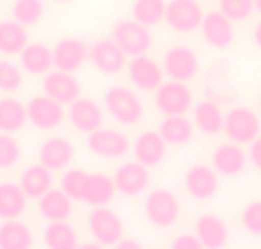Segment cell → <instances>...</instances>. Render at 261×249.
I'll return each mask as SVG.
<instances>
[{
	"label": "cell",
	"mask_w": 261,
	"mask_h": 249,
	"mask_svg": "<svg viewBox=\"0 0 261 249\" xmlns=\"http://www.w3.org/2000/svg\"><path fill=\"white\" fill-rule=\"evenodd\" d=\"M87 229L92 240L101 242L103 247H115L124 238V220L119 213L106 206H94L87 215Z\"/></svg>",
	"instance_id": "6da1fadb"
},
{
	"label": "cell",
	"mask_w": 261,
	"mask_h": 249,
	"mask_svg": "<svg viewBox=\"0 0 261 249\" xmlns=\"http://www.w3.org/2000/svg\"><path fill=\"white\" fill-rule=\"evenodd\" d=\"M103 105H106V112L110 114L113 119H117L119 123H138L142 119V101L138 99L133 89L128 87H110L106 89L103 94Z\"/></svg>",
	"instance_id": "7a4b0ae2"
},
{
	"label": "cell",
	"mask_w": 261,
	"mask_h": 249,
	"mask_svg": "<svg viewBox=\"0 0 261 249\" xmlns=\"http://www.w3.org/2000/svg\"><path fill=\"white\" fill-rule=\"evenodd\" d=\"M225 135L236 144L250 146L261 135V121L257 112L250 108H243V105L231 108L225 114Z\"/></svg>",
	"instance_id": "3957f363"
},
{
	"label": "cell",
	"mask_w": 261,
	"mask_h": 249,
	"mask_svg": "<svg viewBox=\"0 0 261 249\" xmlns=\"http://www.w3.org/2000/svg\"><path fill=\"white\" fill-rule=\"evenodd\" d=\"M153 105L161 114L174 117V114H186L193 108V91L186 82L179 80H165L156 91H153Z\"/></svg>",
	"instance_id": "277c9868"
},
{
	"label": "cell",
	"mask_w": 261,
	"mask_h": 249,
	"mask_svg": "<svg viewBox=\"0 0 261 249\" xmlns=\"http://www.w3.org/2000/svg\"><path fill=\"white\" fill-rule=\"evenodd\" d=\"M144 217L161 229H170L179 220V199L170 190H151L144 197Z\"/></svg>",
	"instance_id": "5b68a950"
},
{
	"label": "cell",
	"mask_w": 261,
	"mask_h": 249,
	"mask_svg": "<svg viewBox=\"0 0 261 249\" xmlns=\"http://www.w3.org/2000/svg\"><path fill=\"white\" fill-rule=\"evenodd\" d=\"M163 71L170 80L188 82L197 76L199 71V59L197 53L188 46H172L163 55Z\"/></svg>",
	"instance_id": "8992f818"
},
{
	"label": "cell",
	"mask_w": 261,
	"mask_h": 249,
	"mask_svg": "<svg viewBox=\"0 0 261 249\" xmlns=\"http://www.w3.org/2000/svg\"><path fill=\"white\" fill-rule=\"evenodd\" d=\"M113 39L122 46L128 57L147 55V50L151 48V32H149V25H142V23L135 21V18L119 21L113 30Z\"/></svg>",
	"instance_id": "52a82bcc"
},
{
	"label": "cell",
	"mask_w": 261,
	"mask_h": 249,
	"mask_svg": "<svg viewBox=\"0 0 261 249\" xmlns=\"http://www.w3.org/2000/svg\"><path fill=\"white\" fill-rule=\"evenodd\" d=\"M64 117H67L64 105L60 101L50 99L48 94L32 96L28 101V119L39 131H53V128H58L64 121Z\"/></svg>",
	"instance_id": "ba28073f"
},
{
	"label": "cell",
	"mask_w": 261,
	"mask_h": 249,
	"mask_svg": "<svg viewBox=\"0 0 261 249\" xmlns=\"http://www.w3.org/2000/svg\"><path fill=\"white\" fill-rule=\"evenodd\" d=\"M85 144L99 158H122L133 149L128 137L122 131H115V128H99V131L90 133Z\"/></svg>",
	"instance_id": "9c48e42d"
},
{
	"label": "cell",
	"mask_w": 261,
	"mask_h": 249,
	"mask_svg": "<svg viewBox=\"0 0 261 249\" xmlns=\"http://www.w3.org/2000/svg\"><path fill=\"white\" fill-rule=\"evenodd\" d=\"M128 55L115 39H99L90 46V62L106 76H115L128 64Z\"/></svg>",
	"instance_id": "30bf717a"
},
{
	"label": "cell",
	"mask_w": 261,
	"mask_h": 249,
	"mask_svg": "<svg viewBox=\"0 0 261 249\" xmlns=\"http://www.w3.org/2000/svg\"><path fill=\"white\" fill-rule=\"evenodd\" d=\"M126 71H128L130 82L142 91H156L165 82L163 80L165 78L163 67L156 59L149 57V55H135V57H130V62L126 64Z\"/></svg>",
	"instance_id": "8fae6325"
},
{
	"label": "cell",
	"mask_w": 261,
	"mask_h": 249,
	"mask_svg": "<svg viewBox=\"0 0 261 249\" xmlns=\"http://www.w3.org/2000/svg\"><path fill=\"white\" fill-rule=\"evenodd\" d=\"M165 21L176 32H193L197 27H202L204 12L197 0H170Z\"/></svg>",
	"instance_id": "7c38bea8"
},
{
	"label": "cell",
	"mask_w": 261,
	"mask_h": 249,
	"mask_svg": "<svg viewBox=\"0 0 261 249\" xmlns=\"http://www.w3.org/2000/svg\"><path fill=\"white\" fill-rule=\"evenodd\" d=\"M41 89L62 105H71L76 99H81V82L73 78L71 71H62V69L46 73L41 78Z\"/></svg>",
	"instance_id": "4fadbf2b"
},
{
	"label": "cell",
	"mask_w": 261,
	"mask_h": 249,
	"mask_svg": "<svg viewBox=\"0 0 261 249\" xmlns=\"http://www.w3.org/2000/svg\"><path fill=\"white\" fill-rule=\"evenodd\" d=\"M67 117H69V121H71V126L76 128V131L85 133V135L103 128V108H101L94 99H83V96L76 99L69 105Z\"/></svg>",
	"instance_id": "5bb4252c"
},
{
	"label": "cell",
	"mask_w": 261,
	"mask_h": 249,
	"mask_svg": "<svg viewBox=\"0 0 261 249\" xmlns=\"http://www.w3.org/2000/svg\"><path fill=\"white\" fill-rule=\"evenodd\" d=\"M115 185H117V192L124 197H135L142 190H147L149 185V167L142 165L140 160H128V163H122L117 169H115Z\"/></svg>",
	"instance_id": "9a60e30c"
},
{
	"label": "cell",
	"mask_w": 261,
	"mask_h": 249,
	"mask_svg": "<svg viewBox=\"0 0 261 249\" xmlns=\"http://www.w3.org/2000/svg\"><path fill=\"white\" fill-rule=\"evenodd\" d=\"M53 59H55V69L73 73L90 59V48L78 37H64L53 46Z\"/></svg>",
	"instance_id": "2e32d148"
},
{
	"label": "cell",
	"mask_w": 261,
	"mask_h": 249,
	"mask_svg": "<svg viewBox=\"0 0 261 249\" xmlns=\"http://www.w3.org/2000/svg\"><path fill=\"white\" fill-rule=\"evenodd\" d=\"M184 188L199 201L211 199L218 192V172L213 165H193L184 176Z\"/></svg>",
	"instance_id": "e0dca14e"
},
{
	"label": "cell",
	"mask_w": 261,
	"mask_h": 249,
	"mask_svg": "<svg viewBox=\"0 0 261 249\" xmlns=\"http://www.w3.org/2000/svg\"><path fill=\"white\" fill-rule=\"evenodd\" d=\"M199 30H202L204 41H206L208 46H213V48H227V46L234 44V37H236L234 21L227 18L220 9L204 14V21H202Z\"/></svg>",
	"instance_id": "ac0fdd59"
},
{
	"label": "cell",
	"mask_w": 261,
	"mask_h": 249,
	"mask_svg": "<svg viewBox=\"0 0 261 249\" xmlns=\"http://www.w3.org/2000/svg\"><path fill=\"white\" fill-rule=\"evenodd\" d=\"M248 151H243V146L236 142H227L220 144L216 151L211 153V165L216 167L218 174L222 176H239L248 165Z\"/></svg>",
	"instance_id": "d6986e66"
},
{
	"label": "cell",
	"mask_w": 261,
	"mask_h": 249,
	"mask_svg": "<svg viewBox=\"0 0 261 249\" xmlns=\"http://www.w3.org/2000/svg\"><path fill=\"white\" fill-rule=\"evenodd\" d=\"M37 155L44 167H48L50 172H60V169H67L73 160V146L67 137H48L41 142Z\"/></svg>",
	"instance_id": "ffe728a7"
},
{
	"label": "cell",
	"mask_w": 261,
	"mask_h": 249,
	"mask_svg": "<svg viewBox=\"0 0 261 249\" xmlns=\"http://www.w3.org/2000/svg\"><path fill=\"white\" fill-rule=\"evenodd\" d=\"M167 142L158 131H144L133 140V155L147 167H156L165 158Z\"/></svg>",
	"instance_id": "44dd1931"
},
{
	"label": "cell",
	"mask_w": 261,
	"mask_h": 249,
	"mask_svg": "<svg viewBox=\"0 0 261 249\" xmlns=\"http://www.w3.org/2000/svg\"><path fill=\"white\" fill-rule=\"evenodd\" d=\"M195 236L206 249H222L229 240L225 220L218 215H199L195 222Z\"/></svg>",
	"instance_id": "7402d4cb"
},
{
	"label": "cell",
	"mask_w": 261,
	"mask_h": 249,
	"mask_svg": "<svg viewBox=\"0 0 261 249\" xmlns=\"http://www.w3.org/2000/svg\"><path fill=\"white\" fill-rule=\"evenodd\" d=\"M37 208L46 222H60V220H69V215L73 213V199L62 188L60 190L50 188L44 197L37 199Z\"/></svg>",
	"instance_id": "603a6c76"
},
{
	"label": "cell",
	"mask_w": 261,
	"mask_h": 249,
	"mask_svg": "<svg viewBox=\"0 0 261 249\" xmlns=\"http://www.w3.org/2000/svg\"><path fill=\"white\" fill-rule=\"evenodd\" d=\"M18 62H21V69L32 76H46L50 71V67H55L53 59V48H48L41 41H32L18 55Z\"/></svg>",
	"instance_id": "cb8c5ba5"
},
{
	"label": "cell",
	"mask_w": 261,
	"mask_h": 249,
	"mask_svg": "<svg viewBox=\"0 0 261 249\" xmlns=\"http://www.w3.org/2000/svg\"><path fill=\"white\" fill-rule=\"evenodd\" d=\"M225 114L227 112H222L216 101H199L197 105H193V123L204 135H218L225 131Z\"/></svg>",
	"instance_id": "d4e9b609"
},
{
	"label": "cell",
	"mask_w": 261,
	"mask_h": 249,
	"mask_svg": "<svg viewBox=\"0 0 261 249\" xmlns=\"http://www.w3.org/2000/svg\"><path fill=\"white\" fill-rule=\"evenodd\" d=\"M117 195V185L115 178L106 176V174H87L85 178V190H83V201L94 206H108Z\"/></svg>",
	"instance_id": "484cf974"
},
{
	"label": "cell",
	"mask_w": 261,
	"mask_h": 249,
	"mask_svg": "<svg viewBox=\"0 0 261 249\" xmlns=\"http://www.w3.org/2000/svg\"><path fill=\"white\" fill-rule=\"evenodd\" d=\"M18 185L23 188L28 199H39V197H44L53 188V172L48 167H44L41 163L30 165V167H25L21 172Z\"/></svg>",
	"instance_id": "4316f807"
},
{
	"label": "cell",
	"mask_w": 261,
	"mask_h": 249,
	"mask_svg": "<svg viewBox=\"0 0 261 249\" xmlns=\"http://www.w3.org/2000/svg\"><path fill=\"white\" fill-rule=\"evenodd\" d=\"M46 249H78V236L73 231V227L67 220L60 222H46L44 231H41Z\"/></svg>",
	"instance_id": "83f0119b"
},
{
	"label": "cell",
	"mask_w": 261,
	"mask_h": 249,
	"mask_svg": "<svg viewBox=\"0 0 261 249\" xmlns=\"http://www.w3.org/2000/svg\"><path fill=\"white\" fill-rule=\"evenodd\" d=\"M195 123L184 114H174V117H165L158 126V133L163 135V140L172 146H184L193 140Z\"/></svg>",
	"instance_id": "f1b7e54d"
},
{
	"label": "cell",
	"mask_w": 261,
	"mask_h": 249,
	"mask_svg": "<svg viewBox=\"0 0 261 249\" xmlns=\"http://www.w3.org/2000/svg\"><path fill=\"white\" fill-rule=\"evenodd\" d=\"M32 231L21 220H3L0 222V249H30Z\"/></svg>",
	"instance_id": "f546056e"
},
{
	"label": "cell",
	"mask_w": 261,
	"mask_h": 249,
	"mask_svg": "<svg viewBox=\"0 0 261 249\" xmlns=\"http://www.w3.org/2000/svg\"><path fill=\"white\" fill-rule=\"evenodd\" d=\"M28 195L18 183H0V220H16L25 210Z\"/></svg>",
	"instance_id": "4dcf8cb0"
},
{
	"label": "cell",
	"mask_w": 261,
	"mask_h": 249,
	"mask_svg": "<svg viewBox=\"0 0 261 249\" xmlns=\"http://www.w3.org/2000/svg\"><path fill=\"white\" fill-rule=\"evenodd\" d=\"M30 44L28 27L18 21H0V53L3 55H21V50Z\"/></svg>",
	"instance_id": "1f68e13d"
},
{
	"label": "cell",
	"mask_w": 261,
	"mask_h": 249,
	"mask_svg": "<svg viewBox=\"0 0 261 249\" xmlns=\"http://www.w3.org/2000/svg\"><path fill=\"white\" fill-rule=\"evenodd\" d=\"M28 119V103L18 99H0V133H18Z\"/></svg>",
	"instance_id": "d6a6232c"
},
{
	"label": "cell",
	"mask_w": 261,
	"mask_h": 249,
	"mask_svg": "<svg viewBox=\"0 0 261 249\" xmlns=\"http://www.w3.org/2000/svg\"><path fill=\"white\" fill-rule=\"evenodd\" d=\"M167 3L165 0H135L130 14L135 21H140L142 25H156V23L165 21Z\"/></svg>",
	"instance_id": "836d02e7"
},
{
	"label": "cell",
	"mask_w": 261,
	"mask_h": 249,
	"mask_svg": "<svg viewBox=\"0 0 261 249\" xmlns=\"http://www.w3.org/2000/svg\"><path fill=\"white\" fill-rule=\"evenodd\" d=\"M12 16H14V21L23 23L25 27L35 25L44 16V0H14Z\"/></svg>",
	"instance_id": "e575fe53"
},
{
	"label": "cell",
	"mask_w": 261,
	"mask_h": 249,
	"mask_svg": "<svg viewBox=\"0 0 261 249\" xmlns=\"http://www.w3.org/2000/svg\"><path fill=\"white\" fill-rule=\"evenodd\" d=\"M218 9L234 23H241L252 16L254 0H218Z\"/></svg>",
	"instance_id": "d590c367"
},
{
	"label": "cell",
	"mask_w": 261,
	"mask_h": 249,
	"mask_svg": "<svg viewBox=\"0 0 261 249\" xmlns=\"http://www.w3.org/2000/svg\"><path fill=\"white\" fill-rule=\"evenodd\" d=\"M85 178L87 172L83 169H67L62 172V178H60V188L71 197L73 201H83V190H85Z\"/></svg>",
	"instance_id": "8d00e7d4"
},
{
	"label": "cell",
	"mask_w": 261,
	"mask_h": 249,
	"mask_svg": "<svg viewBox=\"0 0 261 249\" xmlns=\"http://www.w3.org/2000/svg\"><path fill=\"white\" fill-rule=\"evenodd\" d=\"M21 158V144L12 133H0V169H9Z\"/></svg>",
	"instance_id": "74e56055"
},
{
	"label": "cell",
	"mask_w": 261,
	"mask_h": 249,
	"mask_svg": "<svg viewBox=\"0 0 261 249\" xmlns=\"http://www.w3.org/2000/svg\"><path fill=\"white\" fill-rule=\"evenodd\" d=\"M21 82H23L21 69L14 62H9V59H0V91L12 94V91H16L21 87Z\"/></svg>",
	"instance_id": "f35d334b"
},
{
	"label": "cell",
	"mask_w": 261,
	"mask_h": 249,
	"mask_svg": "<svg viewBox=\"0 0 261 249\" xmlns=\"http://www.w3.org/2000/svg\"><path fill=\"white\" fill-rule=\"evenodd\" d=\"M241 224L248 233L261 236V201H250L243 210H241Z\"/></svg>",
	"instance_id": "ab89813d"
},
{
	"label": "cell",
	"mask_w": 261,
	"mask_h": 249,
	"mask_svg": "<svg viewBox=\"0 0 261 249\" xmlns=\"http://www.w3.org/2000/svg\"><path fill=\"white\" fill-rule=\"evenodd\" d=\"M170 249H206L199 242V238L195 233H179V236L172 240Z\"/></svg>",
	"instance_id": "60d3db41"
},
{
	"label": "cell",
	"mask_w": 261,
	"mask_h": 249,
	"mask_svg": "<svg viewBox=\"0 0 261 249\" xmlns=\"http://www.w3.org/2000/svg\"><path fill=\"white\" fill-rule=\"evenodd\" d=\"M248 158H250V163H252L254 167L261 169V135L252 142V144H250V149H248Z\"/></svg>",
	"instance_id": "b9f144b4"
},
{
	"label": "cell",
	"mask_w": 261,
	"mask_h": 249,
	"mask_svg": "<svg viewBox=\"0 0 261 249\" xmlns=\"http://www.w3.org/2000/svg\"><path fill=\"white\" fill-rule=\"evenodd\" d=\"M113 249H142V245L138 240H133V238H122Z\"/></svg>",
	"instance_id": "7bdbcfd3"
},
{
	"label": "cell",
	"mask_w": 261,
	"mask_h": 249,
	"mask_svg": "<svg viewBox=\"0 0 261 249\" xmlns=\"http://www.w3.org/2000/svg\"><path fill=\"white\" fill-rule=\"evenodd\" d=\"M78 249H106L101 242H96V240H92V242H81L78 245Z\"/></svg>",
	"instance_id": "ee69618b"
},
{
	"label": "cell",
	"mask_w": 261,
	"mask_h": 249,
	"mask_svg": "<svg viewBox=\"0 0 261 249\" xmlns=\"http://www.w3.org/2000/svg\"><path fill=\"white\" fill-rule=\"evenodd\" d=\"M252 39H254V44L261 48V21L254 25V30H252Z\"/></svg>",
	"instance_id": "f6af8a7d"
},
{
	"label": "cell",
	"mask_w": 261,
	"mask_h": 249,
	"mask_svg": "<svg viewBox=\"0 0 261 249\" xmlns=\"http://www.w3.org/2000/svg\"><path fill=\"white\" fill-rule=\"evenodd\" d=\"M254 12L261 14V0H254Z\"/></svg>",
	"instance_id": "bcb514c9"
},
{
	"label": "cell",
	"mask_w": 261,
	"mask_h": 249,
	"mask_svg": "<svg viewBox=\"0 0 261 249\" xmlns=\"http://www.w3.org/2000/svg\"><path fill=\"white\" fill-rule=\"evenodd\" d=\"M55 3H71V0H55Z\"/></svg>",
	"instance_id": "7dc6e473"
},
{
	"label": "cell",
	"mask_w": 261,
	"mask_h": 249,
	"mask_svg": "<svg viewBox=\"0 0 261 249\" xmlns=\"http://www.w3.org/2000/svg\"><path fill=\"white\" fill-rule=\"evenodd\" d=\"M259 108H261V96H259Z\"/></svg>",
	"instance_id": "c3c4849f"
}]
</instances>
